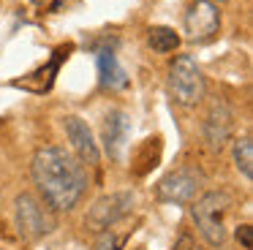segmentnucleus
<instances>
[{"mask_svg": "<svg viewBox=\"0 0 253 250\" xmlns=\"http://www.w3.org/2000/svg\"><path fill=\"white\" fill-rule=\"evenodd\" d=\"M41 201L55 212H71L87 190V168L66 147H41L30 163Z\"/></svg>", "mask_w": 253, "mask_h": 250, "instance_id": "f257e3e1", "label": "nucleus"}, {"mask_svg": "<svg viewBox=\"0 0 253 250\" xmlns=\"http://www.w3.org/2000/svg\"><path fill=\"white\" fill-rule=\"evenodd\" d=\"M231 207H234V199L226 190H207L191 204V217L196 223V231L212 248H220L229 239L226 220L231 215Z\"/></svg>", "mask_w": 253, "mask_h": 250, "instance_id": "f03ea898", "label": "nucleus"}, {"mask_svg": "<svg viewBox=\"0 0 253 250\" xmlns=\"http://www.w3.org/2000/svg\"><path fill=\"white\" fill-rule=\"evenodd\" d=\"M14 223H17L19 237L25 239H41L49 237L57 228V215L52 207H46L39 196L22 193L14 199Z\"/></svg>", "mask_w": 253, "mask_h": 250, "instance_id": "7ed1b4c3", "label": "nucleus"}, {"mask_svg": "<svg viewBox=\"0 0 253 250\" xmlns=\"http://www.w3.org/2000/svg\"><path fill=\"white\" fill-rule=\"evenodd\" d=\"M204 185V171L193 163L169 171L166 177L158 179L155 185V199L164 201V204H193L202 193Z\"/></svg>", "mask_w": 253, "mask_h": 250, "instance_id": "20e7f679", "label": "nucleus"}, {"mask_svg": "<svg viewBox=\"0 0 253 250\" xmlns=\"http://www.w3.org/2000/svg\"><path fill=\"white\" fill-rule=\"evenodd\" d=\"M169 92L182 106H196L204 98L207 82L191 54H177L174 63L169 65Z\"/></svg>", "mask_w": 253, "mask_h": 250, "instance_id": "39448f33", "label": "nucleus"}, {"mask_svg": "<svg viewBox=\"0 0 253 250\" xmlns=\"http://www.w3.org/2000/svg\"><path fill=\"white\" fill-rule=\"evenodd\" d=\"M133 204H136V196L131 190H115V193L101 196L98 201H93V207L84 215V228L93 234H104L109 228H115L123 217L131 215Z\"/></svg>", "mask_w": 253, "mask_h": 250, "instance_id": "423d86ee", "label": "nucleus"}, {"mask_svg": "<svg viewBox=\"0 0 253 250\" xmlns=\"http://www.w3.org/2000/svg\"><path fill=\"white\" fill-rule=\"evenodd\" d=\"M182 25H185V38L193 43H204L210 38H215L220 30L218 3H212V0H193L185 11Z\"/></svg>", "mask_w": 253, "mask_h": 250, "instance_id": "0eeeda50", "label": "nucleus"}, {"mask_svg": "<svg viewBox=\"0 0 253 250\" xmlns=\"http://www.w3.org/2000/svg\"><path fill=\"white\" fill-rule=\"evenodd\" d=\"M202 133H204L207 147L215 152H220L231 141V133H234V112H231V106L223 98H215L210 103L207 117H204V125H202Z\"/></svg>", "mask_w": 253, "mask_h": 250, "instance_id": "6e6552de", "label": "nucleus"}, {"mask_svg": "<svg viewBox=\"0 0 253 250\" xmlns=\"http://www.w3.org/2000/svg\"><path fill=\"white\" fill-rule=\"evenodd\" d=\"M63 128H66V136L68 141H71L74 152H77V158L82 163H98L101 158V150H98V141H95L93 130H90V125L84 123L82 117H77V114H68L66 120H63Z\"/></svg>", "mask_w": 253, "mask_h": 250, "instance_id": "1a4fd4ad", "label": "nucleus"}, {"mask_svg": "<svg viewBox=\"0 0 253 250\" xmlns=\"http://www.w3.org/2000/svg\"><path fill=\"white\" fill-rule=\"evenodd\" d=\"M95 60H98L101 87H106V90H126L128 87V74H126V68L120 65L117 54L112 52V49H101Z\"/></svg>", "mask_w": 253, "mask_h": 250, "instance_id": "9d476101", "label": "nucleus"}, {"mask_svg": "<svg viewBox=\"0 0 253 250\" xmlns=\"http://www.w3.org/2000/svg\"><path fill=\"white\" fill-rule=\"evenodd\" d=\"M128 130H131L128 114H123V112L106 114V120H104V147L112 158H120L123 144H126V139H128Z\"/></svg>", "mask_w": 253, "mask_h": 250, "instance_id": "9b49d317", "label": "nucleus"}, {"mask_svg": "<svg viewBox=\"0 0 253 250\" xmlns=\"http://www.w3.org/2000/svg\"><path fill=\"white\" fill-rule=\"evenodd\" d=\"M231 158H234V168L242 174L245 182L253 179V139L251 136H242L231 144Z\"/></svg>", "mask_w": 253, "mask_h": 250, "instance_id": "f8f14e48", "label": "nucleus"}, {"mask_svg": "<svg viewBox=\"0 0 253 250\" xmlns=\"http://www.w3.org/2000/svg\"><path fill=\"white\" fill-rule=\"evenodd\" d=\"M147 43L153 52L158 54H166V52H174L177 46H180V36H177V30H171V27H150L147 33Z\"/></svg>", "mask_w": 253, "mask_h": 250, "instance_id": "ddd939ff", "label": "nucleus"}, {"mask_svg": "<svg viewBox=\"0 0 253 250\" xmlns=\"http://www.w3.org/2000/svg\"><path fill=\"white\" fill-rule=\"evenodd\" d=\"M126 234H112V228L109 231H104L101 234V239H98V250H123V245H126Z\"/></svg>", "mask_w": 253, "mask_h": 250, "instance_id": "4468645a", "label": "nucleus"}, {"mask_svg": "<svg viewBox=\"0 0 253 250\" xmlns=\"http://www.w3.org/2000/svg\"><path fill=\"white\" fill-rule=\"evenodd\" d=\"M237 239L242 242V248H245V250H251V248H253V226L242 223V226L237 228Z\"/></svg>", "mask_w": 253, "mask_h": 250, "instance_id": "2eb2a0df", "label": "nucleus"}, {"mask_svg": "<svg viewBox=\"0 0 253 250\" xmlns=\"http://www.w3.org/2000/svg\"><path fill=\"white\" fill-rule=\"evenodd\" d=\"M218 3H229V0H218Z\"/></svg>", "mask_w": 253, "mask_h": 250, "instance_id": "dca6fc26", "label": "nucleus"}, {"mask_svg": "<svg viewBox=\"0 0 253 250\" xmlns=\"http://www.w3.org/2000/svg\"><path fill=\"white\" fill-rule=\"evenodd\" d=\"M0 250H3V248H0Z\"/></svg>", "mask_w": 253, "mask_h": 250, "instance_id": "f3484780", "label": "nucleus"}]
</instances>
